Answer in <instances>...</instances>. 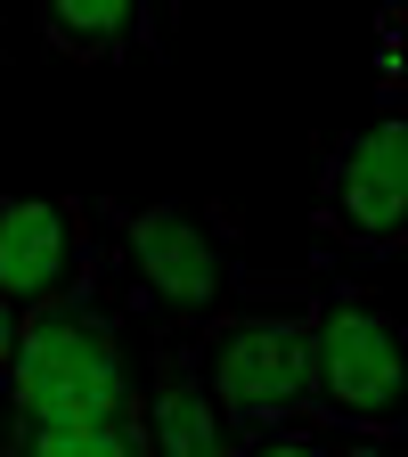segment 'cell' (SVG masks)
Listing matches in <instances>:
<instances>
[{"instance_id": "obj_1", "label": "cell", "mask_w": 408, "mask_h": 457, "mask_svg": "<svg viewBox=\"0 0 408 457\" xmlns=\"http://www.w3.org/2000/svg\"><path fill=\"white\" fill-rule=\"evenodd\" d=\"M131 335H147L139 286H131L123 262H114V245H98L82 286H66V295H49V303L25 311L9 384H0V441L49 433V425L139 417L147 384H139V360H131Z\"/></svg>"}, {"instance_id": "obj_2", "label": "cell", "mask_w": 408, "mask_h": 457, "mask_svg": "<svg viewBox=\"0 0 408 457\" xmlns=\"http://www.w3.org/2000/svg\"><path fill=\"white\" fill-rule=\"evenodd\" d=\"M98 228L114 262L131 270L139 311L155 327H212L229 311H262V303H295L311 295V278H262L212 204H98Z\"/></svg>"}, {"instance_id": "obj_3", "label": "cell", "mask_w": 408, "mask_h": 457, "mask_svg": "<svg viewBox=\"0 0 408 457\" xmlns=\"http://www.w3.org/2000/svg\"><path fill=\"white\" fill-rule=\"evenodd\" d=\"M311 417L408 441V311L368 286H311Z\"/></svg>"}, {"instance_id": "obj_4", "label": "cell", "mask_w": 408, "mask_h": 457, "mask_svg": "<svg viewBox=\"0 0 408 457\" xmlns=\"http://www.w3.org/2000/svg\"><path fill=\"white\" fill-rule=\"evenodd\" d=\"M188 352L204 368V392L229 417V433H254V425H278V417L311 409V295L229 311V319L188 335Z\"/></svg>"}, {"instance_id": "obj_5", "label": "cell", "mask_w": 408, "mask_h": 457, "mask_svg": "<svg viewBox=\"0 0 408 457\" xmlns=\"http://www.w3.org/2000/svg\"><path fill=\"white\" fill-rule=\"evenodd\" d=\"M311 228L343 253H408V98H384L360 131L319 155Z\"/></svg>"}, {"instance_id": "obj_6", "label": "cell", "mask_w": 408, "mask_h": 457, "mask_svg": "<svg viewBox=\"0 0 408 457\" xmlns=\"http://www.w3.org/2000/svg\"><path fill=\"white\" fill-rule=\"evenodd\" d=\"M98 204L74 196H0V303H49L90 278L98 262Z\"/></svg>"}, {"instance_id": "obj_7", "label": "cell", "mask_w": 408, "mask_h": 457, "mask_svg": "<svg viewBox=\"0 0 408 457\" xmlns=\"http://www.w3.org/2000/svg\"><path fill=\"white\" fill-rule=\"evenodd\" d=\"M147 449L155 457H237V433L212 409L188 335L155 319H147Z\"/></svg>"}, {"instance_id": "obj_8", "label": "cell", "mask_w": 408, "mask_h": 457, "mask_svg": "<svg viewBox=\"0 0 408 457\" xmlns=\"http://www.w3.org/2000/svg\"><path fill=\"white\" fill-rule=\"evenodd\" d=\"M33 33L74 66H123V57L163 41V9H139V0H41Z\"/></svg>"}, {"instance_id": "obj_9", "label": "cell", "mask_w": 408, "mask_h": 457, "mask_svg": "<svg viewBox=\"0 0 408 457\" xmlns=\"http://www.w3.org/2000/svg\"><path fill=\"white\" fill-rule=\"evenodd\" d=\"M0 457H155V449H147V409H139V417H114V425L17 433V441H0Z\"/></svg>"}, {"instance_id": "obj_10", "label": "cell", "mask_w": 408, "mask_h": 457, "mask_svg": "<svg viewBox=\"0 0 408 457\" xmlns=\"http://www.w3.org/2000/svg\"><path fill=\"white\" fill-rule=\"evenodd\" d=\"M237 457H335V425L327 417H278V425H254L237 433Z\"/></svg>"}, {"instance_id": "obj_11", "label": "cell", "mask_w": 408, "mask_h": 457, "mask_svg": "<svg viewBox=\"0 0 408 457\" xmlns=\"http://www.w3.org/2000/svg\"><path fill=\"white\" fill-rule=\"evenodd\" d=\"M335 457H408V441H392V433H343L335 425Z\"/></svg>"}, {"instance_id": "obj_12", "label": "cell", "mask_w": 408, "mask_h": 457, "mask_svg": "<svg viewBox=\"0 0 408 457\" xmlns=\"http://www.w3.org/2000/svg\"><path fill=\"white\" fill-rule=\"evenodd\" d=\"M17 327H25V311L0 303V384H9V360H17Z\"/></svg>"}]
</instances>
